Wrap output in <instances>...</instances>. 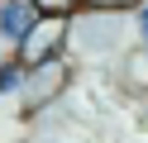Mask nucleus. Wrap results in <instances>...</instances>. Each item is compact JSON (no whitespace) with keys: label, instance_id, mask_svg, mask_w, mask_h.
<instances>
[{"label":"nucleus","instance_id":"6","mask_svg":"<svg viewBox=\"0 0 148 143\" xmlns=\"http://www.w3.org/2000/svg\"><path fill=\"white\" fill-rule=\"evenodd\" d=\"M38 5V14H77V10H86V0H34Z\"/></svg>","mask_w":148,"mask_h":143},{"label":"nucleus","instance_id":"4","mask_svg":"<svg viewBox=\"0 0 148 143\" xmlns=\"http://www.w3.org/2000/svg\"><path fill=\"white\" fill-rule=\"evenodd\" d=\"M24 72H29V67L19 62V57H5V62H0V95H14L24 86Z\"/></svg>","mask_w":148,"mask_h":143},{"label":"nucleus","instance_id":"7","mask_svg":"<svg viewBox=\"0 0 148 143\" xmlns=\"http://www.w3.org/2000/svg\"><path fill=\"white\" fill-rule=\"evenodd\" d=\"M143 0H86V10H110V14H124V10H138Z\"/></svg>","mask_w":148,"mask_h":143},{"label":"nucleus","instance_id":"8","mask_svg":"<svg viewBox=\"0 0 148 143\" xmlns=\"http://www.w3.org/2000/svg\"><path fill=\"white\" fill-rule=\"evenodd\" d=\"M134 19H138V38H143V43H148V0H143V5L134 10Z\"/></svg>","mask_w":148,"mask_h":143},{"label":"nucleus","instance_id":"2","mask_svg":"<svg viewBox=\"0 0 148 143\" xmlns=\"http://www.w3.org/2000/svg\"><path fill=\"white\" fill-rule=\"evenodd\" d=\"M62 86H67V62H62V57H48V62H34L29 72H24L19 95H24L29 110H43V105H53L62 95Z\"/></svg>","mask_w":148,"mask_h":143},{"label":"nucleus","instance_id":"5","mask_svg":"<svg viewBox=\"0 0 148 143\" xmlns=\"http://www.w3.org/2000/svg\"><path fill=\"white\" fill-rule=\"evenodd\" d=\"M124 76H129V86H148V43L138 48V53H129V62H124Z\"/></svg>","mask_w":148,"mask_h":143},{"label":"nucleus","instance_id":"3","mask_svg":"<svg viewBox=\"0 0 148 143\" xmlns=\"http://www.w3.org/2000/svg\"><path fill=\"white\" fill-rule=\"evenodd\" d=\"M38 19V5L34 0H0V43H19L29 34V24Z\"/></svg>","mask_w":148,"mask_h":143},{"label":"nucleus","instance_id":"1","mask_svg":"<svg viewBox=\"0 0 148 143\" xmlns=\"http://www.w3.org/2000/svg\"><path fill=\"white\" fill-rule=\"evenodd\" d=\"M67 43H72V19L67 14H38L29 24V34L14 43V57L24 67H34V62H48V57H62Z\"/></svg>","mask_w":148,"mask_h":143}]
</instances>
